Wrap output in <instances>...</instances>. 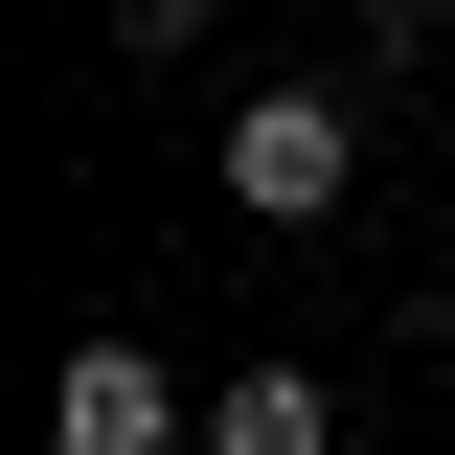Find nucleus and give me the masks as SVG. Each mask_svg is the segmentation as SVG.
Returning a JSON list of instances; mask_svg holds the SVG:
<instances>
[{
    "mask_svg": "<svg viewBox=\"0 0 455 455\" xmlns=\"http://www.w3.org/2000/svg\"><path fill=\"white\" fill-rule=\"evenodd\" d=\"M46 455H205V410L160 387V341H68V387H46Z\"/></svg>",
    "mask_w": 455,
    "mask_h": 455,
    "instance_id": "nucleus-2",
    "label": "nucleus"
},
{
    "mask_svg": "<svg viewBox=\"0 0 455 455\" xmlns=\"http://www.w3.org/2000/svg\"><path fill=\"white\" fill-rule=\"evenodd\" d=\"M364 23H410V0H364Z\"/></svg>",
    "mask_w": 455,
    "mask_h": 455,
    "instance_id": "nucleus-4",
    "label": "nucleus"
},
{
    "mask_svg": "<svg viewBox=\"0 0 455 455\" xmlns=\"http://www.w3.org/2000/svg\"><path fill=\"white\" fill-rule=\"evenodd\" d=\"M341 182H364V137H341V92H251V114H228V205H251V228H319Z\"/></svg>",
    "mask_w": 455,
    "mask_h": 455,
    "instance_id": "nucleus-1",
    "label": "nucleus"
},
{
    "mask_svg": "<svg viewBox=\"0 0 455 455\" xmlns=\"http://www.w3.org/2000/svg\"><path fill=\"white\" fill-rule=\"evenodd\" d=\"M205 455H341V410H319V364H251V387L205 410Z\"/></svg>",
    "mask_w": 455,
    "mask_h": 455,
    "instance_id": "nucleus-3",
    "label": "nucleus"
}]
</instances>
